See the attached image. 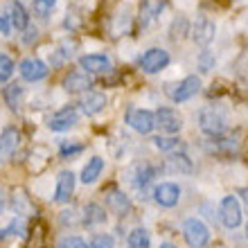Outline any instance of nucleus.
I'll list each match as a JSON object with an SVG mask.
<instances>
[{"instance_id": "5701e85b", "label": "nucleus", "mask_w": 248, "mask_h": 248, "mask_svg": "<svg viewBox=\"0 0 248 248\" xmlns=\"http://www.w3.org/2000/svg\"><path fill=\"white\" fill-rule=\"evenodd\" d=\"M2 95H5V102H7V106L9 108H20V104H23V97H25V91H23V86H18V84H9L2 91Z\"/></svg>"}, {"instance_id": "473e14b6", "label": "nucleus", "mask_w": 248, "mask_h": 248, "mask_svg": "<svg viewBox=\"0 0 248 248\" xmlns=\"http://www.w3.org/2000/svg\"><path fill=\"white\" fill-rule=\"evenodd\" d=\"M0 32H2V34L12 32V23H9V18H7V16H0Z\"/></svg>"}, {"instance_id": "ddd939ff", "label": "nucleus", "mask_w": 248, "mask_h": 248, "mask_svg": "<svg viewBox=\"0 0 248 248\" xmlns=\"http://www.w3.org/2000/svg\"><path fill=\"white\" fill-rule=\"evenodd\" d=\"M106 194V205L115 212V215H120V217H126L131 212V199L126 194H124L122 189H118V187H108L104 192Z\"/></svg>"}, {"instance_id": "cd10ccee", "label": "nucleus", "mask_w": 248, "mask_h": 248, "mask_svg": "<svg viewBox=\"0 0 248 248\" xmlns=\"http://www.w3.org/2000/svg\"><path fill=\"white\" fill-rule=\"evenodd\" d=\"M88 248H115V239L111 235H95L88 244Z\"/></svg>"}, {"instance_id": "7ed1b4c3", "label": "nucleus", "mask_w": 248, "mask_h": 248, "mask_svg": "<svg viewBox=\"0 0 248 248\" xmlns=\"http://www.w3.org/2000/svg\"><path fill=\"white\" fill-rule=\"evenodd\" d=\"M183 235H185V242H187L192 248H203V246H208V242H210V230H208V226H205L201 219H196V217H189V219H185V223H183Z\"/></svg>"}, {"instance_id": "6e6552de", "label": "nucleus", "mask_w": 248, "mask_h": 248, "mask_svg": "<svg viewBox=\"0 0 248 248\" xmlns=\"http://www.w3.org/2000/svg\"><path fill=\"white\" fill-rule=\"evenodd\" d=\"M77 122H79L77 106H63L61 111H57L52 118L47 120V129L50 131H68Z\"/></svg>"}, {"instance_id": "c756f323", "label": "nucleus", "mask_w": 248, "mask_h": 248, "mask_svg": "<svg viewBox=\"0 0 248 248\" xmlns=\"http://www.w3.org/2000/svg\"><path fill=\"white\" fill-rule=\"evenodd\" d=\"M54 5H57V0H34V14L47 16L54 9Z\"/></svg>"}, {"instance_id": "412c9836", "label": "nucleus", "mask_w": 248, "mask_h": 248, "mask_svg": "<svg viewBox=\"0 0 248 248\" xmlns=\"http://www.w3.org/2000/svg\"><path fill=\"white\" fill-rule=\"evenodd\" d=\"M102 171H104V160L99 156L91 158V160L86 163V167L81 170V183H86V185L95 183V181L102 176Z\"/></svg>"}, {"instance_id": "a211bd4d", "label": "nucleus", "mask_w": 248, "mask_h": 248, "mask_svg": "<svg viewBox=\"0 0 248 248\" xmlns=\"http://www.w3.org/2000/svg\"><path fill=\"white\" fill-rule=\"evenodd\" d=\"M165 7H167L165 0H142L140 2V25L142 27L151 25L160 16V12H163Z\"/></svg>"}, {"instance_id": "7c9ffc66", "label": "nucleus", "mask_w": 248, "mask_h": 248, "mask_svg": "<svg viewBox=\"0 0 248 248\" xmlns=\"http://www.w3.org/2000/svg\"><path fill=\"white\" fill-rule=\"evenodd\" d=\"M59 248H88V244L81 239V237H77V235H68V237H63L59 242Z\"/></svg>"}, {"instance_id": "9d476101", "label": "nucleus", "mask_w": 248, "mask_h": 248, "mask_svg": "<svg viewBox=\"0 0 248 248\" xmlns=\"http://www.w3.org/2000/svg\"><path fill=\"white\" fill-rule=\"evenodd\" d=\"M199 91H201V79L196 77V75H189V77H185L178 86H174V91H170V95L176 104H181V102L192 99Z\"/></svg>"}, {"instance_id": "f257e3e1", "label": "nucleus", "mask_w": 248, "mask_h": 248, "mask_svg": "<svg viewBox=\"0 0 248 248\" xmlns=\"http://www.w3.org/2000/svg\"><path fill=\"white\" fill-rule=\"evenodd\" d=\"M199 129L205 133V136H221L223 131L228 129V118L226 113L219 108V106H205L199 113Z\"/></svg>"}, {"instance_id": "c9c22d12", "label": "nucleus", "mask_w": 248, "mask_h": 248, "mask_svg": "<svg viewBox=\"0 0 248 248\" xmlns=\"http://www.w3.org/2000/svg\"><path fill=\"white\" fill-rule=\"evenodd\" d=\"M246 239H248V223H246Z\"/></svg>"}, {"instance_id": "bb28decb", "label": "nucleus", "mask_w": 248, "mask_h": 248, "mask_svg": "<svg viewBox=\"0 0 248 248\" xmlns=\"http://www.w3.org/2000/svg\"><path fill=\"white\" fill-rule=\"evenodd\" d=\"M14 75V61L7 54H0V81H9Z\"/></svg>"}, {"instance_id": "20e7f679", "label": "nucleus", "mask_w": 248, "mask_h": 248, "mask_svg": "<svg viewBox=\"0 0 248 248\" xmlns=\"http://www.w3.org/2000/svg\"><path fill=\"white\" fill-rule=\"evenodd\" d=\"M138 65H140L142 72H149V75L160 72L170 65V52L163 50V47H151V50H147V52L138 59Z\"/></svg>"}, {"instance_id": "4468645a", "label": "nucleus", "mask_w": 248, "mask_h": 248, "mask_svg": "<svg viewBox=\"0 0 248 248\" xmlns=\"http://www.w3.org/2000/svg\"><path fill=\"white\" fill-rule=\"evenodd\" d=\"M63 91L65 93H84L88 91L93 86L91 77H88V72H81V70H70L68 75L63 77Z\"/></svg>"}, {"instance_id": "a878e982", "label": "nucleus", "mask_w": 248, "mask_h": 248, "mask_svg": "<svg viewBox=\"0 0 248 248\" xmlns=\"http://www.w3.org/2000/svg\"><path fill=\"white\" fill-rule=\"evenodd\" d=\"M126 244H129V248H151V237L144 228H136L129 232Z\"/></svg>"}, {"instance_id": "4be33fe9", "label": "nucleus", "mask_w": 248, "mask_h": 248, "mask_svg": "<svg viewBox=\"0 0 248 248\" xmlns=\"http://www.w3.org/2000/svg\"><path fill=\"white\" fill-rule=\"evenodd\" d=\"M9 23H12V27H16V30H27V25H30V16H27L25 7L20 5V2H16V0L12 2Z\"/></svg>"}, {"instance_id": "2f4dec72", "label": "nucleus", "mask_w": 248, "mask_h": 248, "mask_svg": "<svg viewBox=\"0 0 248 248\" xmlns=\"http://www.w3.org/2000/svg\"><path fill=\"white\" fill-rule=\"evenodd\" d=\"M215 63V57H210V52H203L201 54V65L203 70H210V65Z\"/></svg>"}, {"instance_id": "393cba45", "label": "nucleus", "mask_w": 248, "mask_h": 248, "mask_svg": "<svg viewBox=\"0 0 248 248\" xmlns=\"http://www.w3.org/2000/svg\"><path fill=\"white\" fill-rule=\"evenodd\" d=\"M154 142V147L156 149H160V151H165V154H171V151H181L183 149V140H178V138H174V136H158V138H154L151 140Z\"/></svg>"}, {"instance_id": "39448f33", "label": "nucleus", "mask_w": 248, "mask_h": 248, "mask_svg": "<svg viewBox=\"0 0 248 248\" xmlns=\"http://www.w3.org/2000/svg\"><path fill=\"white\" fill-rule=\"evenodd\" d=\"M126 124L136 133L147 136V133H151L156 129V113L147 111V108H129L126 111Z\"/></svg>"}, {"instance_id": "f8f14e48", "label": "nucleus", "mask_w": 248, "mask_h": 248, "mask_svg": "<svg viewBox=\"0 0 248 248\" xmlns=\"http://www.w3.org/2000/svg\"><path fill=\"white\" fill-rule=\"evenodd\" d=\"M20 77L25 81H32V84L41 81V79L47 77V65L41 59H36V57H30V59L20 61Z\"/></svg>"}, {"instance_id": "72a5a7b5", "label": "nucleus", "mask_w": 248, "mask_h": 248, "mask_svg": "<svg viewBox=\"0 0 248 248\" xmlns=\"http://www.w3.org/2000/svg\"><path fill=\"white\" fill-rule=\"evenodd\" d=\"M239 196H242V201H244V205H246V208H248V187L239 189Z\"/></svg>"}, {"instance_id": "c85d7f7f", "label": "nucleus", "mask_w": 248, "mask_h": 248, "mask_svg": "<svg viewBox=\"0 0 248 248\" xmlns=\"http://www.w3.org/2000/svg\"><path fill=\"white\" fill-rule=\"evenodd\" d=\"M84 149V147H81V144L79 142H68V140H63V142L59 144V154L63 158H68V156H77L79 151Z\"/></svg>"}, {"instance_id": "b1692460", "label": "nucleus", "mask_w": 248, "mask_h": 248, "mask_svg": "<svg viewBox=\"0 0 248 248\" xmlns=\"http://www.w3.org/2000/svg\"><path fill=\"white\" fill-rule=\"evenodd\" d=\"M84 212H86L84 215L86 226H99V223L106 221V210L102 205H97V203H88Z\"/></svg>"}, {"instance_id": "2eb2a0df", "label": "nucleus", "mask_w": 248, "mask_h": 248, "mask_svg": "<svg viewBox=\"0 0 248 248\" xmlns=\"http://www.w3.org/2000/svg\"><path fill=\"white\" fill-rule=\"evenodd\" d=\"M215 34H217V27H215V23L208 18H199L194 23V27H192V39L203 47L210 46V43L215 41Z\"/></svg>"}, {"instance_id": "e433bc0d", "label": "nucleus", "mask_w": 248, "mask_h": 248, "mask_svg": "<svg viewBox=\"0 0 248 248\" xmlns=\"http://www.w3.org/2000/svg\"><path fill=\"white\" fill-rule=\"evenodd\" d=\"M0 210H2V201H0Z\"/></svg>"}, {"instance_id": "f3484780", "label": "nucleus", "mask_w": 248, "mask_h": 248, "mask_svg": "<svg viewBox=\"0 0 248 248\" xmlns=\"http://www.w3.org/2000/svg\"><path fill=\"white\" fill-rule=\"evenodd\" d=\"M72 192H75V174L70 170H63L57 178V189H54V201L57 203H65L70 201Z\"/></svg>"}, {"instance_id": "9b49d317", "label": "nucleus", "mask_w": 248, "mask_h": 248, "mask_svg": "<svg viewBox=\"0 0 248 248\" xmlns=\"http://www.w3.org/2000/svg\"><path fill=\"white\" fill-rule=\"evenodd\" d=\"M20 144V133L18 129H14V126H7L2 133H0V163H7L9 158L16 154Z\"/></svg>"}, {"instance_id": "1a4fd4ad", "label": "nucleus", "mask_w": 248, "mask_h": 248, "mask_svg": "<svg viewBox=\"0 0 248 248\" xmlns=\"http://www.w3.org/2000/svg\"><path fill=\"white\" fill-rule=\"evenodd\" d=\"M151 194L160 208H174L181 201V187L176 183H158Z\"/></svg>"}, {"instance_id": "423d86ee", "label": "nucleus", "mask_w": 248, "mask_h": 248, "mask_svg": "<svg viewBox=\"0 0 248 248\" xmlns=\"http://www.w3.org/2000/svg\"><path fill=\"white\" fill-rule=\"evenodd\" d=\"M156 126L163 131V133H167V136H174V133H178L181 126H183V118H181L174 108L163 106V108L156 111Z\"/></svg>"}, {"instance_id": "dca6fc26", "label": "nucleus", "mask_w": 248, "mask_h": 248, "mask_svg": "<svg viewBox=\"0 0 248 248\" xmlns=\"http://www.w3.org/2000/svg\"><path fill=\"white\" fill-rule=\"evenodd\" d=\"M79 65H81V70H86V72L102 75V72L111 70V59H108L106 54H84V57L79 59Z\"/></svg>"}, {"instance_id": "0eeeda50", "label": "nucleus", "mask_w": 248, "mask_h": 248, "mask_svg": "<svg viewBox=\"0 0 248 248\" xmlns=\"http://www.w3.org/2000/svg\"><path fill=\"white\" fill-rule=\"evenodd\" d=\"M221 221L226 228H237L239 223H242V205H239V199L237 196H223V201H221Z\"/></svg>"}, {"instance_id": "f704fd0d", "label": "nucleus", "mask_w": 248, "mask_h": 248, "mask_svg": "<svg viewBox=\"0 0 248 248\" xmlns=\"http://www.w3.org/2000/svg\"><path fill=\"white\" fill-rule=\"evenodd\" d=\"M160 248H176L174 244H170V242H165V244H160Z\"/></svg>"}, {"instance_id": "f03ea898", "label": "nucleus", "mask_w": 248, "mask_h": 248, "mask_svg": "<svg viewBox=\"0 0 248 248\" xmlns=\"http://www.w3.org/2000/svg\"><path fill=\"white\" fill-rule=\"evenodd\" d=\"M154 176H156V167L149 165L147 160L131 165L129 170H126V183L136 189L138 194H147V189H149Z\"/></svg>"}, {"instance_id": "6ab92c4d", "label": "nucleus", "mask_w": 248, "mask_h": 248, "mask_svg": "<svg viewBox=\"0 0 248 248\" xmlns=\"http://www.w3.org/2000/svg\"><path fill=\"white\" fill-rule=\"evenodd\" d=\"M79 106H81V111H84L86 115H97V113H102L106 108V95L104 93L88 91L84 97H81Z\"/></svg>"}, {"instance_id": "aec40b11", "label": "nucleus", "mask_w": 248, "mask_h": 248, "mask_svg": "<svg viewBox=\"0 0 248 248\" xmlns=\"http://www.w3.org/2000/svg\"><path fill=\"white\" fill-rule=\"evenodd\" d=\"M165 170L171 171V174H192L194 165L185 154H171L167 160H165Z\"/></svg>"}]
</instances>
